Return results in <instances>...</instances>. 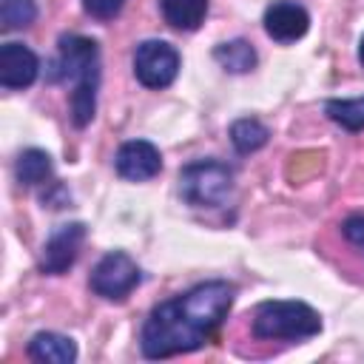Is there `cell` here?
Wrapping results in <instances>:
<instances>
[{"mask_svg":"<svg viewBox=\"0 0 364 364\" xmlns=\"http://www.w3.org/2000/svg\"><path fill=\"white\" fill-rule=\"evenodd\" d=\"M236 299L230 282H202L173 299L159 301L139 333V350L145 358L185 355L210 341L219 324L228 318Z\"/></svg>","mask_w":364,"mask_h":364,"instance_id":"obj_1","label":"cell"},{"mask_svg":"<svg viewBox=\"0 0 364 364\" xmlns=\"http://www.w3.org/2000/svg\"><path fill=\"white\" fill-rule=\"evenodd\" d=\"M48 77L51 82H71V122L77 128H85L97 114L100 46L82 34H63Z\"/></svg>","mask_w":364,"mask_h":364,"instance_id":"obj_2","label":"cell"},{"mask_svg":"<svg viewBox=\"0 0 364 364\" xmlns=\"http://www.w3.org/2000/svg\"><path fill=\"white\" fill-rule=\"evenodd\" d=\"M321 333V316L293 299L262 301L250 318V336L259 341H301Z\"/></svg>","mask_w":364,"mask_h":364,"instance_id":"obj_3","label":"cell"},{"mask_svg":"<svg viewBox=\"0 0 364 364\" xmlns=\"http://www.w3.org/2000/svg\"><path fill=\"white\" fill-rule=\"evenodd\" d=\"M233 191V168L219 159H196L179 171V196L191 208H219Z\"/></svg>","mask_w":364,"mask_h":364,"instance_id":"obj_4","label":"cell"},{"mask_svg":"<svg viewBox=\"0 0 364 364\" xmlns=\"http://www.w3.org/2000/svg\"><path fill=\"white\" fill-rule=\"evenodd\" d=\"M142 279V270L139 264L122 253V250H111L105 253L94 270H91V279H88V287L100 296V299H108V301H122Z\"/></svg>","mask_w":364,"mask_h":364,"instance_id":"obj_5","label":"cell"},{"mask_svg":"<svg viewBox=\"0 0 364 364\" xmlns=\"http://www.w3.org/2000/svg\"><path fill=\"white\" fill-rule=\"evenodd\" d=\"M179 51L165 40H142L134 51V77L154 91L168 88L179 74Z\"/></svg>","mask_w":364,"mask_h":364,"instance_id":"obj_6","label":"cell"},{"mask_svg":"<svg viewBox=\"0 0 364 364\" xmlns=\"http://www.w3.org/2000/svg\"><path fill=\"white\" fill-rule=\"evenodd\" d=\"M85 242V225L82 222H65L57 225L40 253V270L48 276H63L80 256V247Z\"/></svg>","mask_w":364,"mask_h":364,"instance_id":"obj_7","label":"cell"},{"mask_svg":"<svg viewBox=\"0 0 364 364\" xmlns=\"http://www.w3.org/2000/svg\"><path fill=\"white\" fill-rule=\"evenodd\" d=\"M114 168L128 182H148L162 171V154L148 139H128L117 148Z\"/></svg>","mask_w":364,"mask_h":364,"instance_id":"obj_8","label":"cell"},{"mask_svg":"<svg viewBox=\"0 0 364 364\" xmlns=\"http://www.w3.org/2000/svg\"><path fill=\"white\" fill-rule=\"evenodd\" d=\"M262 23H264L267 37H273L276 43H296V40H301L307 34L310 14L296 0H273L264 9Z\"/></svg>","mask_w":364,"mask_h":364,"instance_id":"obj_9","label":"cell"},{"mask_svg":"<svg viewBox=\"0 0 364 364\" xmlns=\"http://www.w3.org/2000/svg\"><path fill=\"white\" fill-rule=\"evenodd\" d=\"M40 74L37 54L23 43H3L0 48V85L9 91L28 88Z\"/></svg>","mask_w":364,"mask_h":364,"instance_id":"obj_10","label":"cell"},{"mask_svg":"<svg viewBox=\"0 0 364 364\" xmlns=\"http://www.w3.org/2000/svg\"><path fill=\"white\" fill-rule=\"evenodd\" d=\"M26 355L31 361H43V364H74L77 361V344H74V338H68L63 333L43 330V333L31 336Z\"/></svg>","mask_w":364,"mask_h":364,"instance_id":"obj_11","label":"cell"},{"mask_svg":"<svg viewBox=\"0 0 364 364\" xmlns=\"http://www.w3.org/2000/svg\"><path fill=\"white\" fill-rule=\"evenodd\" d=\"M165 23L176 31H196L205 23L208 0H159Z\"/></svg>","mask_w":364,"mask_h":364,"instance_id":"obj_12","label":"cell"},{"mask_svg":"<svg viewBox=\"0 0 364 364\" xmlns=\"http://www.w3.org/2000/svg\"><path fill=\"white\" fill-rule=\"evenodd\" d=\"M51 173H54V162H51V156H48L46 151H40V148L23 151V154L17 156V162H14V176H17V182L26 185V188L46 185V179H51Z\"/></svg>","mask_w":364,"mask_h":364,"instance_id":"obj_13","label":"cell"},{"mask_svg":"<svg viewBox=\"0 0 364 364\" xmlns=\"http://www.w3.org/2000/svg\"><path fill=\"white\" fill-rule=\"evenodd\" d=\"M213 60L230 74H247L256 68V51L247 40H228L213 48Z\"/></svg>","mask_w":364,"mask_h":364,"instance_id":"obj_14","label":"cell"},{"mask_svg":"<svg viewBox=\"0 0 364 364\" xmlns=\"http://www.w3.org/2000/svg\"><path fill=\"white\" fill-rule=\"evenodd\" d=\"M267 136H270L267 125L259 122L256 117H242V119H236V122L230 125V142H233V148H236L239 154H253V151H259L262 145H267Z\"/></svg>","mask_w":364,"mask_h":364,"instance_id":"obj_15","label":"cell"},{"mask_svg":"<svg viewBox=\"0 0 364 364\" xmlns=\"http://www.w3.org/2000/svg\"><path fill=\"white\" fill-rule=\"evenodd\" d=\"M327 117L347 128V131H364V97H353V100H327L324 105Z\"/></svg>","mask_w":364,"mask_h":364,"instance_id":"obj_16","label":"cell"},{"mask_svg":"<svg viewBox=\"0 0 364 364\" xmlns=\"http://www.w3.org/2000/svg\"><path fill=\"white\" fill-rule=\"evenodd\" d=\"M0 17H3V28L6 31L26 28V26H31L37 20V6H34V0H3Z\"/></svg>","mask_w":364,"mask_h":364,"instance_id":"obj_17","label":"cell"},{"mask_svg":"<svg viewBox=\"0 0 364 364\" xmlns=\"http://www.w3.org/2000/svg\"><path fill=\"white\" fill-rule=\"evenodd\" d=\"M80 3L85 14H91L94 20H114L125 6V0H80Z\"/></svg>","mask_w":364,"mask_h":364,"instance_id":"obj_18","label":"cell"},{"mask_svg":"<svg viewBox=\"0 0 364 364\" xmlns=\"http://www.w3.org/2000/svg\"><path fill=\"white\" fill-rule=\"evenodd\" d=\"M341 233L344 239L353 245V247H361L364 250V213H353L341 222Z\"/></svg>","mask_w":364,"mask_h":364,"instance_id":"obj_19","label":"cell"},{"mask_svg":"<svg viewBox=\"0 0 364 364\" xmlns=\"http://www.w3.org/2000/svg\"><path fill=\"white\" fill-rule=\"evenodd\" d=\"M358 60H361V65H364V37H361V43H358Z\"/></svg>","mask_w":364,"mask_h":364,"instance_id":"obj_20","label":"cell"}]
</instances>
